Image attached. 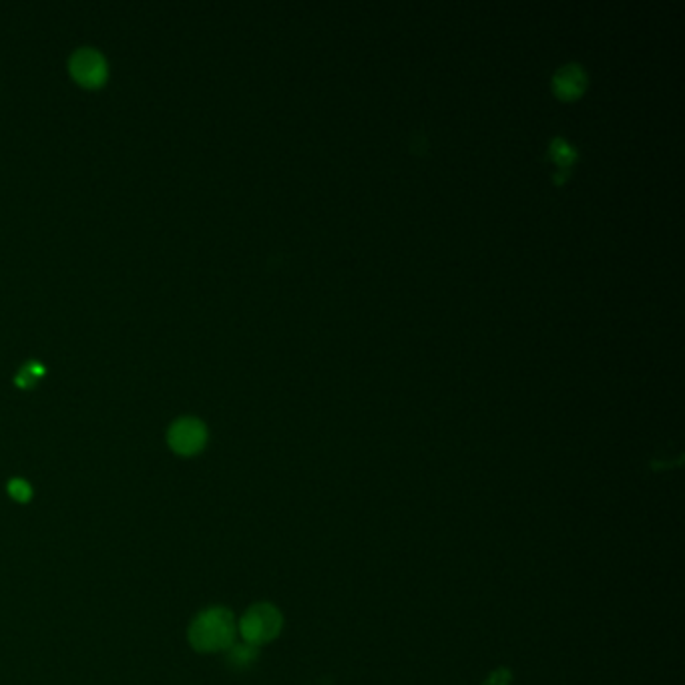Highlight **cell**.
I'll list each match as a JSON object with an SVG mask.
<instances>
[{
	"instance_id": "obj_1",
	"label": "cell",
	"mask_w": 685,
	"mask_h": 685,
	"mask_svg": "<svg viewBox=\"0 0 685 685\" xmlns=\"http://www.w3.org/2000/svg\"><path fill=\"white\" fill-rule=\"evenodd\" d=\"M189 644L201 654H215L227 651L235 644L238 636V623L235 617L225 607H209L196 615L189 625Z\"/></svg>"
},
{
	"instance_id": "obj_2",
	"label": "cell",
	"mask_w": 685,
	"mask_h": 685,
	"mask_svg": "<svg viewBox=\"0 0 685 685\" xmlns=\"http://www.w3.org/2000/svg\"><path fill=\"white\" fill-rule=\"evenodd\" d=\"M284 628V617L280 609L272 603H256L251 605L238 623V633L243 644L259 647L274 641Z\"/></svg>"
},
{
	"instance_id": "obj_3",
	"label": "cell",
	"mask_w": 685,
	"mask_h": 685,
	"mask_svg": "<svg viewBox=\"0 0 685 685\" xmlns=\"http://www.w3.org/2000/svg\"><path fill=\"white\" fill-rule=\"evenodd\" d=\"M167 443L177 454L193 456L207 443V428L193 417L177 418L167 430Z\"/></svg>"
},
{
	"instance_id": "obj_4",
	"label": "cell",
	"mask_w": 685,
	"mask_h": 685,
	"mask_svg": "<svg viewBox=\"0 0 685 685\" xmlns=\"http://www.w3.org/2000/svg\"><path fill=\"white\" fill-rule=\"evenodd\" d=\"M69 71L73 79L81 83L83 87H99L107 81V61L97 48L83 47L77 48L69 58Z\"/></svg>"
},
{
	"instance_id": "obj_5",
	"label": "cell",
	"mask_w": 685,
	"mask_h": 685,
	"mask_svg": "<svg viewBox=\"0 0 685 685\" xmlns=\"http://www.w3.org/2000/svg\"><path fill=\"white\" fill-rule=\"evenodd\" d=\"M585 73H583L577 65H566L555 75V91L565 99L581 95L583 89H585Z\"/></svg>"
},
{
	"instance_id": "obj_6",
	"label": "cell",
	"mask_w": 685,
	"mask_h": 685,
	"mask_svg": "<svg viewBox=\"0 0 685 685\" xmlns=\"http://www.w3.org/2000/svg\"><path fill=\"white\" fill-rule=\"evenodd\" d=\"M227 657H230V662L233 665L248 667L258 659V647L248 645V644H242V645L233 644L230 649H227Z\"/></svg>"
},
{
	"instance_id": "obj_7",
	"label": "cell",
	"mask_w": 685,
	"mask_h": 685,
	"mask_svg": "<svg viewBox=\"0 0 685 685\" xmlns=\"http://www.w3.org/2000/svg\"><path fill=\"white\" fill-rule=\"evenodd\" d=\"M8 495H11L16 503H27L32 496V488L27 480L13 479L11 483H8Z\"/></svg>"
},
{
	"instance_id": "obj_8",
	"label": "cell",
	"mask_w": 685,
	"mask_h": 685,
	"mask_svg": "<svg viewBox=\"0 0 685 685\" xmlns=\"http://www.w3.org/2000/svg\"><path fill=\"white\" fill-rule=\"evenodd\" d=\"M511 680H513V675L509 670H496L488 675V680L485 681V685H511Z\"/></svg>"
},
{
	"instance_id": "obj_9",
	"label": "cell",
	"mask_w": 685,
	"mask_h": 685,
	"mask_svg": "<svg viewBox=\"0 0 685 685\" xmlns=\"http://www.w3.org/2000/svg\"><path fill=\"white\" fill-rule=\"evenodd\" d=\"M553 149H555V155H557V159H559L561 163H566V162H569V159H573V151H571V147H566L565 143L557 141Z\"/></svg>"
},
{
	"instance_id": "obj_10",
	"label": "cell",
	"mask_w": 685,
	"mask_h": 685,
	"mask_svg": "<svg viewBox=\"0 0 685 685\" xmlns=\"http://www.w3.org/2000/svg\"><path fill=\"white\" fill-rule=\"evenodd\" d=\"M22 370L27 372V374H31L35 380H37L39 376L45 374V366H42V364H39V362H29L27 366H22Z\"/></svg>"
}]
</instances>
